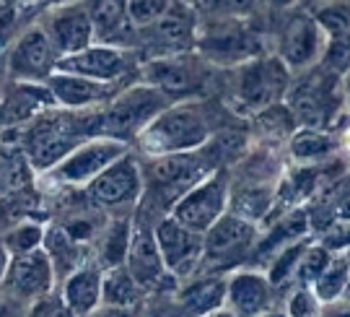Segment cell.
I'll list each match as a JSON object with an SVG mask.
<instances>
[{"label":"cell","instance_id":"1","mask_svg":"<svg viewBox=\"0 0 350 317\" xmlns=\"http://www.w3.org/2000/svg\"><path fill=\"white\" fill-rule=\"evenodd\" d=\"M101 125V110H63L50 107L26 125L18 127V146L26 153L34 175H47L57 162H63L75 146L96 138Z\"/></svg>","mask_w":350,"mask_h":317},{"label":"cell","instance_id":"2","mask_svg":"<svg viewBox=\"0 0 350 317\" xmlns=\"http://www.w3.org/2000/svg\"><path fill=\"white\" fill-rule=\"evenodd\" d=\"M215 136L211 112L202 99L172 102L166 110L156 114L135 140L146 159H161L174 153H189L202 149Z\"/></svg>","mask_w":350,"mask_h":317},{"label":"cell","instance_id":"3","mask_svg":"<svg viewBox=\"0 0 350 317\" xmlns=\"http://www.w3.org/2000/svg\"><path fill=\"white\" fill-rule=\"evenodd\" d=\"M195 52L215 71H231L270 50L257 18H200Z\"/></svg>","mask_w":350,"mask_h":317},{"label":"cell","instance_id":"4","mask_svg":"<svg viewBox=\"0 0 350 317\" xmlns=\"http://www.w3.org/2000/svg\"><path fill=\"white\" fill-rule=\"evenodd\" d=\"M283 102L299 127L338 130L340 123H345L340 76L322 63L304 73H296Z\"/></svg>","mask_w":350,"mask_h":317},{"label":"cell","instance_id":"5","mask_svg":"<svg viewBox=\"0 0 350 317\" xmlns=\"http://www.w3.org/2000/svg\"><path fill=\"white\" fill-rule=\"evenodd\" d=\"M293 73L280 63L275 52H265L254 60L231 68L228 81V107L241 117H254L267 107L286 99Z\"/></svg>","mask_w":350,"mask_h":317},{"label":"cell","instance_id":"6","mask_svg":"<svg viewBox=\"0 0 350 317\" xmlns=\"http://www.w3.org/2000/svg\"><path fill=\"white\" fill-rule=\"evenodd\" d=\"M169 99L161 91L143 84V81H130L114 94L109 102L101 107V125L99 136L120 140L125 146H135L143 127L148 125L156 114L169 107Z\"/></svg>","mask_w":350,"mask_h":317},{"label":"cell","instance_id":"7","mask_svg":"<svg viewBox=\"0 0 350 317\" xmlns=\"http://www.w3.org/2000/svg\"><path fill=\"white\" fill-rule=\"evenodd\" d=\"M213 71L215 68L205 63L198 52H182V55L143 60L135 78L161 91L169 102H187V99H202L205 89L211 86Z\"/></svg>","mask_w":350,"mask_h":317},{"label":"cell","instance_id":"8","mask_svg":"<svg viewBox=\"0 0 350 317\" xmlns=\"http://www.w3.org/2000/svg\"><path fill=\"white\" fill-rule=\"evenodd\" d=\"M260 227L237 214H224L202 234V266L200 273H231L237 268H244V260L252 257ZM198 273V276H200Z\"/></svg>","mask_w":350,"mask_h":317},{"label":"cell","instance_id":"9","mask_svg":"<svg viewBox=\"0 0 350 317\" xmlns=\"http://www.w3.org/2000/svg\"><path fill=\"white\" fill-rule=\"evenodd\" d=\"M130 151L133 149L120 143V140L96 136V138H88L81 146H75L63 162H57L47 175H42L39 179L47 182L50 188L83 190L91 179H96L107 166H112L117 159H122Z\"/></svg>","mask_w":350,"mask_h":317},{"label":"cell","instance_id":"10","mask_svg":"<svg viewBox=\"0 0 350 317\" xmlns=\"http://www.w3.org/2000/svg\"><path fill=\"white\" fill-rule=\"evenodd\" d=\"M327 34L306 8H288V16L278 29L273 52L280 58V63L296 76L314 65L322 63Z\"/></svg>","mask_w":350,"mask_h":317},{"label":"cell","instance_id":"11","mask_svg":"<svg viewBox=\"0 0 350 317\" xmlns=\"http://www.w3.org/2000/svg\"><path fill=\"white\" fill-rule=\"evenodd\" d=\"M198 24H200V16L195 11V5L189 0H174L172 8L163 13L156 24L138 31L135 55L143 52V58H140V63H143L150 58L195 52Z\"/></svg>","mask_w":350,"mask_h":317},{"label":"cell","instance_id":"12","mask_svg":"<svg viewBox=\"0 0 350 317\" xmlns=\"http://www.w3.org/2000/svg\"><path fill=\"white\" fill-rule=\"evenodd\" d=\"M228 198H231V175L226 166H221L200 179L192 190L185 192L169 211V216L182 227L205 234L221 216L228 214Z\"/></svg>","mask_w":350,"mask_h":317},{"label":"cell","instance_id":"13","mask_svg":"<svg viewBox=\"0 0 350 317\" xmlns=\"http://www.w3.org/2000/svg\"><path fill=\"white\" fill-rule=\"evenodd\" d=\"M86 201L96 211H122L143 201V164L130 151L107 166L96 179L83 188Z\"/></svg>","mask_w":350,"mask_h":317},{"label":"cell","instance_id":"14","mask_svg":"<svg viewBox=\"0 0 350 317\" xmlns=\"http://www.w3.org/2000/svg\"><path fill=\"white\" fill-rule=\"evenodd\" d=\"M138 55L112 45H88L86 50L60 58L55 71L73 73V76L94 78L101 84H130V78L138 73Z\"/></svg>","mask_w":350,"mask_h":317},{"label":"cell","instance_id":"15","mask_svg":"<svg viewBox=\"0 0 350 317\" xmlns=\"http://www.w3.org/2000/svg\"><path fill=\"white\" fill-rule=\"evenodd\" d=\"M3 58L11 81L18 84H47V78L55 73L57 65V52L52 50L39 21L26 26Z\"/></svg>","mask_w":350,"mask_h":317},{"label":"cell","instance_id":"16","mask_svg":"<svg viewBox=\"0 0 350 317\" xmlns=\"http://www.w3.org/2000/svg\"><path fill=\"white\" fill-rule=\"evenodd\" d=\"M153 237L161 253L163 268L174 281H189L200 273L202 234L182 227L172 216H161L153 227Z\"/></svg>","mask_w":350,"mask_h":317},{"label":"cell","instance_id":"17","mask_svg":"<svg viewBox=\"0 0 350 317\" xmlns=\"http://www.w3.org/2000/svg\"><path fill=\"white\" fill-rule=\"evenodd\" d=\"M0 289L8 296H13L16 302H24L29 307L55 294L57 292V276H55L50 255L44 250H34V253L11 257Z\"/></svg>","mask_w":350,"mask_h":317},{"label":"cell","instance_id":"18","mask_svg":"<svg viewBox=\"0 0 350 317\" xmlns=\"http://www.w3.org/2000/svg\"><path fill=\"white\" fill-rule=\"evenodd\" d=\"M39 26L44 29L52 50L57 52V60L94 45V26H91L83 0L47 8L39 18Z\"/></svg>","mask_w":350,"mask_h":317},{"label":"cell","instance_id":"19","mask_svg":"<svg viewBox=\"0 0 350 317\" xmlns=\"http://www.w3.org/2000/svg\"><path fill=\"white\" fill-rule=\"evenodd\" d=\"M275 286L260 268H237L226 276V302L239 317H260L273 309Z\"/></svg>","mask_w":350,"mask_h":317},{"label":"cell","instance_id":"20","mask_svg":"<svg viewBox=\"0 0 350 317\" xmlns=\"http://www.w3.org/2000/svg\"><path fill=\"white\" fill-rule=\"evenodd\" d=\"M125 268L143 292L161 289L166 279H172L163 268L161 253H159V244L153 237V227L146 221H138V218H133V237H130V247L125 255Z\"/></svg>","mask_w":350,"mask_h":317},{"label":"cell","instance_id":"21","mask_svg":"<svg viewBox=\"0 0 350 317\" xmlns=\"http://www.w3.org/2000/svg\"><path fill=\"white\" fill-rule=\"evenodd\" d=\"M122 86L125 84H101L94 78L60 73V71H55L47 78V89L55 99V107L63 110H101Z\"/></svg>","mask_w":350,"mask_h":317},{"label":"cell","instance_id":"22","mask_svg":"<svg viewBox=\"0 0 350 317\" xmlns=\"http://www.w3.org/2000/svg\"><path fill=\"white\" fill-rule=\"evenodd\" d=\"M86 11L94 26V42L135 52L138 29L130 21L127 0H88Z\"/></svg>","mask_w":350,"mask_h":317},{"label":"cell","instance_id":"23","mask_svg":"<svg viewBox=\"0 0 350 317\" xmlns=\"http://www.w3.org/2000/svg\"><path fill=\"white\" fill-rule=\"evenodd\" d=\"M55 107L47 84H18L11 81V86L0 94V130L5 127H21L39 112Z\"/></svg>","mask_w":350,"mask_h":317},{"label":"cell","instance_id":"24","mask_svg":"<svg viewBox=\"0 0 350 317\" xmlns=\"http://www.w3.org/2000/svg\"><path fill=\"white\" fill-rule=\"evenodd\" d=\"M293 166H325L335 162L340 149V130L322 127H296V133L286 143Z\"/></svg>","mask_w":350,"mask_h":317},{"label":"cell","instance_id":"25","mask_svg":"<svg viewBox=\"0 0 350 317\" xmlns=\"http://www.w3.org/2000/svg\"><path fill=\"white\" fill-rule=\"evenodd\" d=\"M57 296L73 317H88L101 307V268L88 260L60 281Z\"/></svg>","mask_w":350,"mask_h":317},{"label":"cell","instance_id":"26","mask_svg":"<svg viewBox=\"0 0 350 317\" xmlns=\"http://www.w3.org/2000/svg\"><path fill=\"white\" fill-rule=\"evenodd\" d=\"M179 309L187 317H205L213 309L224 307L226 302V276L218 273H202L185 281V286L176 294Z\"/></svg>","mask_w":350,"mask_h":317},{"label":"cell","instance_id":"27","mask_svg":"<svg viewBox=\"0 0 350 317\" xmlns=\"http://www.w3.org/2000/svg\"><path fill=\"white\" fill-rule=\"evenodd\" d=\"M133 237V216H109L101 227L99 237L91 244V260L104 268L125 266V255Z\"/></svg>","mask_w":350,"mask_h":317},{"label":"cell","instance_id":"28","mask_svg":"<svg viewBox=\"0 0 350 317\" xmlns=\"http://www.w3.org/2000/svg\"><path fill=\"white\" fill-rule=\"evenodd\" d=\"M42 250L50 255L55 276H57V283H60L65 276H70L75 268L86 266L88 260H91V247L70 240L63 229H60V224H47Z\"/></svg>","mask_w":350,"mask_h":317},{"label":"cell","instance_id":"29","mask_svg":"<svg viewBox=\"0 0 350 317\" xmlns=\"http://www.w3.org/2000/svg\"><path fill=\"white\" fill-rule=\"evenodd\" d=\"M135 279L127 273L125 266L104 268L101 270V307H117V309H135L143 299Z\"/></svg>","mask_w":350,"mask_h":317},{"label":"cell","instance_id":"30","mask_svg":"<svg viewBox=\"0 0 350 317\" xmlns=\"http://www.w3.org/2000/svg\"><path fill=\"white\" fill-rule=\"evenodd\" d=\"M34 177L37 175L29 164L26 153L21 151V146L0 138V195L31 188Z\"/></svg>","mask_w":350,"mask_h":317},{"label":"cell","instance_id":"31","mask_svg":"<svg viewBox=\"0 0 350 317\" xmlns=\"http://www.w3.org/2000/svg\"><path fill=\"white\" fill-rule=\"evenodd\" d=\"M312 292L319 296V302L325 307L340 305V302H348L350 292V270L345 255L338 253L332 255L329 266L322 270V276L312 283Z\"/></svg>","mask_w":350,"mask_h":317},{"label":"cell","instance_id":"32","mask_svg":"<svg viewBox=\"0 0 350 317\" xmlns=\"http://www.w3.org/2000/svg\"><path fill=\"white\" fill-rule=\"evenodd\" d=\"M252 123H254V130H257V136L260 140L265 143H270V146H286L288 138L296 133V120H293V114L291 110L286 107V102L275 104V107H267L265 112L254 114L252 117Z\"/></svg>","mask_w":350,"mask_h":317},{"label":"cell","instance_id":"33","mask_svg":"<svg viewBox=\"0 0 350 317\" xmlns=\"http://www.w3.org/2000/svg\"><path fill=\"white\" fill-rule=\"evenodd\" d=\"M44 229H47V224H42L37 218H26V221H18V224L5 229L0 234V242L11 257L34 253V250H42V244H44Z\"/></svg>","mask_w":350,"mask_h":317},{"label":"cell","instance_id":"34","mask_svg":"<svg viewBox=\"0 0 350 317\" xmlns=\"http://www.w3.org/2000/svg\"><path fill=\"white\" fill-rule=\"evenodd\" d=\"M200 18H257L267 0H195Z\"/></svg>","mask_w":350,"mask_h":317},{"label":"cell","instance_id":"35","mask_svg":"<svg viewBox=\"0 0 350 317\" xmlns=\"http://www.w3.org/2000/svg\"><path fill=\"white\" fill-rule=\"evenodd\" d=\"M332 255L335 253H329L322 242H317L312 237L304 244V250H301V257L299 263H296V273H293V286H312L314 281L322 276V270L329 266Z\"/></svg>","mask_w":350,"mask_h":317},{"label":"cell","instance_id":"36","mask_svg":"<svg viewBox=\"0 0 350 317\" xmlns=\"http://www.w3.org/2000/svg\"><path fill=\"white\" fill-rule=\"evenodd\" d=\"M283 312H286V317H322L325 305L312 292V286H293V292L288 294Z\"/></svg>","mask_w":350,"mask_h":317},{"label":"cell","instance_id":"37","mask_svg":"<svg viewBox=\"0 0 350 317\" xmlns=\"http://www.w3.org/2000/svg\"><path fill=\"white\" fill-rule=\"evenodd\" d=\"M174 0H127V13H130V21L133 26L143 31L153 26L163 13L172 8Z\"/></svg>","mask_w":350,"mask_h":317},{"label":"cell","instance_id":"38","mask_svg":"<svg viewBox=\"0 0 350 317\" xmlns=\"http://www.w3.org/2000/svg\"><path fill=\"white\" fill-rule=\"evenodd\" d=\"M322 65L329 68L332 73L342 76L350 68V31L345 34H329L325 45V55H322Z\"/></svg>","mask_w":350,"mask_h":317},{"label":"cell","instance_id":"39","mask_svg":"<svg viewBox=\"0 0 350 317\" xmlns=\"http://www.w3.org/2000/svg\"><path fill=\"white\" fill-rule=\"evenodd\" d=\"M24 18H26V11L21 8H16V5H5V3H0V58L8 52L16 37L24 31L21 26H24Z\"/></svg>","mask_w":350,"mask_h":317},{"label":"cell","instance_id":"40","mask_svg":"<svg viewBox=\"0 0 350 317\" xmlns=\"http://www.w3.org/2000/svg\"><path fill=\"white\" fill-rule=\"evenodd\" d=\"M329 192L335 201H332V205H329V218L335 221V218H342V221H350V185H345L342 190H338V188H329Z\"/></svg>","mask_w":350,"mask_h":317},{"label":"cell","instance_id":"41","mask_svg":"<svg viewBox=\"0 0 350 317\" xmlns=\"http://www.w3.org/2000/svg\"><path fill=\"white\" fill-rule=\"evenodd\" d=\"M340 86H342V107H345V125H350V68L340 76Z\"/></svg>","mask_w":350,"mask_h":317},{"label":"cell","instance_id":"42","mask_svg":"<svg viewBox=\"0 0 350 317\" xmlns=\"http://www.w3.org/2000/svg\"><path fill=\"white\" fill-rule=\"evenodd\" d=\"M88 317H135L133 309H117V307H99L94 315Z\"/></svg>","mask_w":350,"mask_h":317},{"label":"cell","instance_id":"43","mask_svg":"<svg viewBox=\"0 0 350 317\" xmlns=\"http://www.w3.org/2000/svg\"><path fill=\"white\" fill-rule=\"evenodd\" d=\"M322 317H350V307H342V302L332 307H325V315Z\"/></svg>","mask_w":350,"mask_h":317},{"label":"cell","instance_id":"44","mask_svg":"<svg viewBox=\"0 0 350 317\" xmlns=\"http://www.w3.org/2000/svg\"><path fill=\"white\" fill-rule=\"evenodd\" d=\"M5 5H16L21 11H31V8H39V0H0Z\"/></svg>","mask_w":350,"mask_h":317},{"label":"cell","instance_id":"45","mask_svg":"<svg viewBox=\"0 0 350 317\" xmlns=\"http://www.w3.org/2000/svg\"><path fill=\"white\" fill-rule=\"evenodd\" d=\"M8 263H11V255H8V250H5V247H3V242H0V286H3V279H5Z\"/></svg>","mask_w":350,"mask_h":317},{"label":"cell","instance_id":"46","mask_svg":"<svg viewBox=\"0 0 350 317\" xmlns=\"http://www.w3.org/2000/svg\"><path fill=\"white\" fill-rule=\"evenodd\" d=\"M340 149H342V153L350 156V125H345L340 130Z\"/></svg>","mask_w":350,"mask_h":317},{"label":"cell","instance_id":"47","mask_svg":"<svg viewBox=\"0 0 350 317\" xmlns=\"http://www.w3.org/2000/svg\"><path fill=\"white\" fill-rule=\"evenodd\" d=\"M205 317H239L237 312H234V309H228V307H218V309H213L211 315H205Z\"/></svg>","mask_w":350,"mask_h":317},{"label":"cell","instance_id":"48","mask_svg":"<svg viewBox=\"0 0 350 317\" xmlns=\"http://www.w3.org/2000/svg\"><path fill=\"white\" fill-rule=\"evenodd\" d=\"M65 3H78V0H39V8H55V5H65Z\"/></svg>","mask_w":350,"mask_h":317},{"label":"cell","instance_id":"49","mask_svg":"<svg viewBox=\"0 0 350 317\" xmlns=\"http://www.w3.org/2000/svg\"><path fill=\"white\" fill-rule=\"evenodd\" d=\"M267 3H273V5L280 8V11H288V8H296L299 0H267Z\"/></svg>","mask_w":350,"mask_h":317},{"label":"cell","instance_id":"50","mask_svg":"<svg viewBox=\"0 0 350 317\" xmlns=\"http://www.w3.org/2000/svg\"><path fill=\"white\" fill-rule=\"evenodd\" d=\"M260 317H286V312L283 309H270V312H265V315Z\"/></svg>","mask_w":350,"mask_h":317},{"label":"cell","instance_id":"51","mask_svg":"<svg viewBox=\"0 0 350 317\" xmlns=\"http://www.w3.org/2000/svg\"><path fill=\"white\" fill-rule=\"evenodd\" d=\"M342 255H345V260H348V270H350V250H345ZM348 302H350V292H348Z\"/></svg>","mask_w":350,"mask_h":317},{"label":"cell","instance_id":"52","mask_svg":"<svg viewBox=\"0 0 350 317\" xmlns=\"http://www.w3.org/2000/svg\"><path fill=\"white\" fill-rule=\"evenodd\" d=\"M299 3H332V0H299Z\"/></svg>","mask_w":350,"mask_h":317},{"label":"cell","instance_id":"53","mask_svg":"<svg viewBox=\"0 0 350 317\" xmlns=\"http://www.w3.org/2000/svg\"><path fill=\"white\" fill-rule=\"evenodd\" d=\"M0 317H8V315H5V309H3V307H0Z\"/></svg>","mask_w":350,"mask_h":317},{"label":"cell","instance_id":"54","mask_svg":"<svg viewBox=\"0 0 350 317\" xmlns=\"http://www.w3.org/2000/svg\"><path fill=\"white\" fill-rule=\"evenodd\" d=\"M189 3H195V0H189Z\"/></svg>","mask_w":350,"mask_h":317}]
</instances>
